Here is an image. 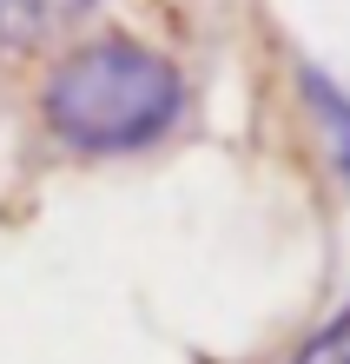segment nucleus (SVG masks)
Wrapping results in <instances>:
<instances>
[{
	"label": "nucleus",
	"instance_id": "f257e3e1",
	"mask_svg": "<svg viewBox=\"0 0 350 364\" xmlns=\"http://www.w3.org/2000/svg\"><path fill=\"white\" fill-rule=\"evenodd\" d=\"M40 119L73 153H146L185 119V73L133 33H99L53 60Z\"/></svg>",
	"mask_w": 350,
	"mask_h": 364
},
{
	"label": "nucleus",
	"instance_id": "f03ea898",
	"mask_svg": "<svg viewBox=\"0 0 350 364\" xmlns=\"http://www.w3.org/2000/svg\"><path fill=\"white\" fill-rule=\"evenodd\" d=\"M93 7V0H0V47H40L60 27Z\"/></svg>",
	"mask_w": 350,
	"mask_h": 364
},
{
	"label": "nucleus",
	"instance_id": "7ed1b4c3",
	"mask_svg": "<svg viewBox=\"0 0 350 364\" xmlns=\"http://www.w3.org/2000/svg\"><path fill=\"white\" fill-rule=\"evenodd\" d=\"M304 100H311V113H317V126H324V139H331L337 173L350 179V93H337L317 67H304Z\"/></svg>",
	"mask_w": 350,
	"mask_h": 364
},
{
	"label": "nucleus",
	"instance_id": "20e7f679",
	"mask_svg": "<svg viewBox=\"0 0 350 364\" xmlns=\"http://www.w3.org/2000/svg\"><path fill=\"white\" fill-rule=\"evenodd\" d=\"M291 364H350V305H344L337 318H324V325L297 345Z\"/></svg>",
	"mask_w": 350,
	"mask_h": 364
}]
</instances>
